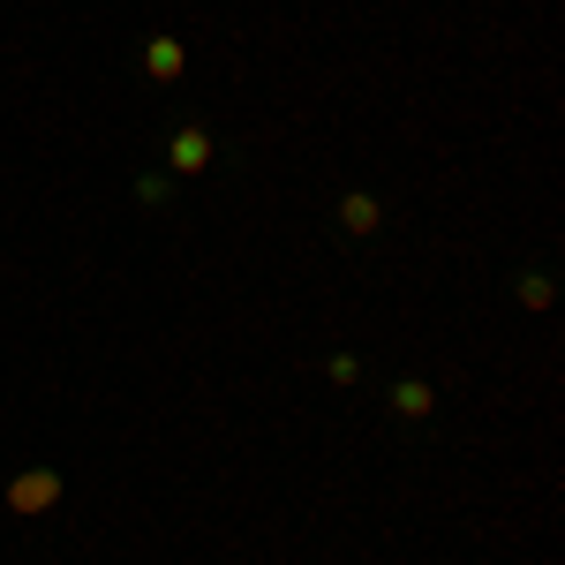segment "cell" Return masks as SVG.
Instances as JSON below:
<instances>
[{"instance_id":"7","label":"cell","mask_w":565,"mask_h":565,"mask_svg":"<svg viewBox=\"0 0 565 565\" xmlns=\"http://www.w3.org/2000/svg\"><path fill=\"white\" fill-rule=\"evenodd\" d=\"M324 377H332V385H354V377H362V362H354V354H332V362H324Z\"/></svg>"},{"instance_id":"1","label":"cell","mask_w":565,"mask_h":565,"mask_svg":"<svg viewBox=\"0 0 565 565\" xmlns=\"http://www.w3.org/2000/svg\"><path fill=\"white\" fill-rule=\"evenodd\" d=\"M53 505H61V476L53 468H23V476L8 482V513L31 521V513H53Z\"/></svg>"},{"instance_id":"5","label":"cell","mask_w":565,"mask_h":565,"mask_svg":"<svg viewBox=\"0 0 565 565\" xmlns=\"http://www.w3.org/2000/svg\"><path fill=\"white\" fill-rule=\"evenodd\" d=\"M340 226H348V234H377V196H362V189L340 196Z\"/></svg>"},{"instance_id":"3","label":"cell","mask_w":565,"mask_h":565,"mask_svg":"<svg viewBox=\"0 0 565 565\" xmlns=\"http://www.w3.org/2000/svg\"><path fill=\"white\" fill-rule=\"evenodd\" d=\"M181 68H189V53H181V39H151V45H143V76H159V84H174Z\"/></svg>"},{"instance_id":"4","label":"cell","mask_w":565,"mask_h":565,"mask_svg":"<svg viewBox=\"0 0 565 565\" xmlns=\"http://www.w3.org/2000/svg\"><path fill=\"white\" fill-rule=\"evenodd\" d=\"M437 407V392L423 385V377H407V385H392V415H407V423H423Z\"/></svg>"},{"instance_id":"6","label":"cell","mask_w":565,"mask_h":565,"mask_svg":"<svg viewBox=\"0 0 565 565\" xmlns=\"http://www.w3.org/2000/svg\"><path fill=\"white\" fill-rule=\"evenodd\" d=\"M521 302L527 309H551V279H543V271H527V279H521Z\"/></svg>"},{"instance_id":"2","label":"cell","mask_w":565,"mask_h":565,"mask_svg":"<svg viewBox=\"0 0 565 565\" xmlns=\"http://www.w3.org/2000/svg\"><path fill=\"white\" fill-rule=\"evenodd\" d=\"M212 159H218V136L212 129H181L174 143H167V167H174V174H204Z\"/></svg>"}]
</instances>
